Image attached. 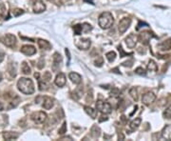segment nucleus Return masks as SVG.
<instances>
[{"mask_svg": "<svg viewBox=\"0 0 171 141\" xmlns=\"http://www.w3.org/2000/svg\"><path fill=\"white\" fill-rule=\"evenodd\" d=\"M19 137V134L17 133H14V131H4L3 133V138L5 140H14L16 138Z\"/></svg>", "mask_w": 171, "mask_h": 141, "instance_id": "dca6fc26", "label": "nucleus"}, {"mask_svg": "<svg viewBox=\"0 0 171 141\" xmlns=\"http://www.w3.org/2000/svg\"><path fill=\"white\" fill-rule=\"evenodd\" d=\"M100 135H101V129L97 125L92 126V128L90 130V135L93 138H97V137L100 136Z\"/></svg>", "mask_w": 171, "mask_h": 141, "instance_id": "412c9836", "label": "nucleus"}, {"mask_svg": "<svg viewBox=\"0 0 171 141\" xmlns=\"http://www.w3.org/2000/svg\"><path fill=\"white\" fill-rule=\"evenodd\" d=\"M6 15V7L3 3L0 4V18H4Z\"/></svg>", "mask_w": 171, "mask_h": 141, "instance_id": "c756f323", "label": "nucleus"}, {"mask_svg": "<svg viewBox=\"0 0 171 141\" xmlns=\"http://www.w3.org/2000/svg\"><path fill=\"white\" fill-rule=\"evenodd\" d=\"M73 30H74V33H75V34L79 35V34H81L82 32H83V26L80 25V24L75 25L74 27H73Z\"/></svg>", "mask_w": 171, "mask_h": 141, "instance_id": "cd10ccee", "label": "nucleus"}, {"mask_svg": "<svg viewBox=\"0 0 171 141\" xmlns=\"http://www.w3.org/2000/svg\"><path fill=\"white\" fill-rule=\"evenodd\" d=\"M68 77H70L71 82L76 84V85H79L82 82V77H81V75L78 73L71 72V73H70V74H68Z\"/></svg>", "mask_w": 171, "mask_h": 141, "instance_id": "4468645a", "label": "nucleus"}, {"mask_svg": "<svg viewBox=\"0 0 171 141\" xmlns=\"http://www.w3.org/2000/svg\"><path fill=\"white\" fill-rule=\"evenodd\" d=\"M75 46L80 50H89L91 46V41L89 38H78L75 40Z\"/></svg>", "mask_w": 171, "mask_h": 141, "instance_id": "20e7f679", "label": "nucleus"}, {"mask_svg": "<svg viewBox=\"0 0 171 141\" xmlns=\"http://www.w3.org/2000/svg\"><path fill=\"white\" fill-rule=\"evenodd\" d=\"M67 80H66V75L65 74L63 73H59L57 75H56V78H55V80H54V83L56 86L60 87V88H62L65 86Z\"/></svg>", "mask_w": 171, "mask_h": 141, "instance_id": "ddd939ff", "label": "nucleus"}, {"mask_svg": "<svg viewBox=\"0 0 171 141\" xmlns=\"http://www.w3.org/2000/svg\"><path fill=\"white\" fill-rule=\"evenodd\" d=\"M118 50H119V51H121V52H122V55H120V56H121V57H124L125 55H131V54H126V52L124 51V50L122 49L121 46H119V47H118Z\"/></svg>", "mask_w": 171, "mask_h": 141, "instance_id": "ea45409f", "label": "nucleus"}, {"mask_svg": "<svg viewBox=\"0 0 171 141\" xmlns=\"http://www.w3.org/2000/svg\"><path fill=\"white\" fill-rule=\"evenodd\" d=\"M135 73L139 75H144L145 74V70H144V68L142 67H138L136 70H135Z\"/></svg>", "mask_w": 171, "mask_h": 141, "instance_id": "f704fd0d", "label": "nucleus"}, {"mask_svg": "<svg viewBox=\"0 0 171 141\" xmlns=\"http://www.w3.org/2000/svg\"><path fill=\"white\" fill-rule=\"evenodd\" d=\"M4 56H5V54H4V51H0V63H1L2 61L4 60Z\"/></svg>", "mask_w": 171, "mask_h": 141, "instance_id": "a19ab883", "label": "nucleus"}, {"mask_svg": "<svg viewBox=\"0 0 171 141\" xmlns=\"http://www.w3.org/2000/svg\"><path fill=\"white\" fill-rule=\"evenodd\" d=\"M51 79V74L49 72H46L44 74V80L45 81H49Z\"/></svg>", "mask_w": 171, "mask_h": 141, "instance_id": "e433bc0d", "label": "nucleus"}, {"mask_svg": "<svg viewBox=\"0 0 171 141\" xmlns=\"http://www.w3.org/2000/svg\"><path fill=\"white\" fill-rule=\"evenodd\" d=\"M21 70H22V73L24 74H26V75H29L31 73V67L29 66V64L27 62H23L22 63V65H21Z\"/></svg>", "mask_w": 171, "mask_h": 141, "instance_id": "b1692460", "label": "nucleus"}, {"mask_svg": "<svg viewBox=\"0 0 171 141\" xmlns=\"http://www.w3.org/2000/svg\"><path fill=\"white\" fill-rule=\"evenodd\" d=\"M152 37H154V34L151 32H142L138 36L139 41H141L143 44H148Z\"/></svg>", "mask_w": 171, "mask_h": 141, "instance_id": "9d476101", "label": "nucleus"}, {"mask_svg": "<svg viewBox=\"0 0 171 141\" xmlns=\"http://www.w3.org/2000/svg\"><path fill=\"white\" fill-rule=\"evenodd\" d=\"M129 94H130V96L133 98V100H135V101H137L138 100V92H137V89L136 88H131V89L129 90Z\"/></svg>", "mask_w": 171, "mask_h": 141, "instance_id": "bb28decb", "label": "nucleus"}, {"mask_svg": "<svg viewBox=\"0 0 171 141\" xmlns=\"http://www.w3.org/2000/svg\"><path fill=\"white\" fill-rule=\"evenodd\" d=\"M2 42H3L4 45H6L7 47L13 48L15 45V43H16V37L12 33H7L6 35H4V36H3Z\"/></svg>", "mask_w": 171, "mask_h": 141, "instance_id": "0eeeda50", "label": "nucleus"}, {"mask_svg": "<svg viewBox=\"0 0 171 141\" xmlns=\"http://www.w3.org/2000/svg\"><path fill=\"white\" fill-rule=\"evenodd\" d=\"M53 105H54L53 99L50 98V97H49V96H46L42 106H43V108H44L45 110H50L51 108L53 107Z\"/></svg>", "mask_w": 171, "mask_h": 141, "instance_id": "a211bd4d", "label": "nucleus"}, {"mask_svg": "<svg viewBox=\"0 0 171 141\" xmlns=\"http://www.w3.org/2000/svg\"><path fill=\"white\" fill-rule=\"evenodd\" d=\"M37 44H38L39 48L42 50H49L51 48L50 43L47 40H44V39H38Z\"/></svg>", "mask_w": 171, "mask_h": 141, "instance_id": "6ab92c4d", "label": "nucleus"}, {"mask_svg": "<svg viewBox=\"0 0 171 141\" xmlns=\"http://www.w3.org/2000/svg\"><path fill=\"white\" fill-rule=\"evenodd\" d=\"M18 90L25 94H32L34 93V85L31 79L22 77L17 82Z\"/></svg>", "mask_w": 171, "mask_h": 141, "instance_id": "f257e3e1", "label": "nucleus"}, {"mask_svg": "<svg viewBox=\"0 0 171 141\" xmlns=\"http://www.w3.org/2000/svg\"><path fill=\"white\" fill-rule=\"evenodd\" d=\"M106 57L107 58L108 62H113V61L115 60V58H116V52L113 51H108L107 54L106 55Z\"/></svg>", "mask_w": 171, "mask_h": 141, "instance_id": "a878e982", "label": "nucleus"}, {"mask_svg": "<svg viewBox=\"0 0 171 141\" xmlns=\"http://www.w3.org/2000/svg\"><path fill=\"white\" fill-rule=\"evenodd\" d=\"M156 99V94L152 93V92H148L147 93H144L142 97V102L147 105V106H149L150 104H152L154 101Z\"/></svg>", "mask_w": 171, "mask_h": 141, "instance_id": "6e6552de", "label": "nucleus"}, {"mask_svg": "<svg viewBox=\"0 0 171 141\" xmlns=\"http://www.w3.org/2000/svg\"><path fill=\"white\" fill-rule=\"evenodd\" d=\"M3 110H4V106L1 102H0V111H3Z\"/></svg>", "mask_w": 171, "mask_h": 141, "instance_id": "79ce46f5", "label": "nucleus"}, {"mask_svg": "<svg viewBox=\"0 0 171 141\" xmlns=\"http://www.w3.org/2000/svg\"><path fill=\"white\" fill-rule=\"evenodd\" d=\"M164 116H165L166 118L171 119V105L169 106V107L166 108V110L165 112H164Z\"/></svg>", "mask_w": 171, "mask_h": 141, "instance_id": "2f4dec72", "label": "nucleus"}, {"mask_svg": "<svg viewBox=\"0 0 171 141\" xmlns=\"http://www.w3.org/2000/svg\"><path fill=\"white\" fill-rule=\"evenodd\" d=\"M158 70V66L156 62L154 60H149V62L147 64V70L151 73H156Z\"/></svg>", "mask_w": 171, "mask_h": 141, "instance_id": "5701e85b", "label": "nucleus"}, {"mask_svg": "<svg viewBox=\"0 0 171 141\" xmlns=\"http://www.w3.org/2000/svg\"><path fill=\"white\" fill-rule=\"evenodd\" d=\"M141 122H142V118H141V117L135 118L134 120H132V121L130 122V125H129L130 129H131L132 131L137 130V129L139 128V126L141 125Z\"/></svg>", "mask_w": 171, "mask_h": 141, "instance_id": "4be33fe9", "label": "nucleus"}, {"mask_svg": "<svg viewBox=\"0 0 171 141\" xmlns=\"http://www.w3.org/2000/svg\"><path fill=\"white\" fill-rule=\"evenodd\" d=\"M84 109H85V112H87L91 118H93V119L96 118V116H97V111L96 110H94L93 108L89 107V106H85Z\"/></svg>", "mask_w": 171, "mask_h": 141, "instance_id": "aec40b11", "label": "nucleus"}, {"mask_svg": "<svg viewBox=\"0 0 171 141\" xmlns=\"http://www.w3.org/2000/svg\"><path fill=\"white\" fill-rule=\"evenodd\" d=\"M34 77H35V78H39V74L35 73V74H34Z\"/></svg>", "mask_w": 171, "mask_h": 141, "instance_id": "c03bdc74", "label": "nucleus"}, {"mask_svg": "<svg viewBox=\"0 0 171 141\" xmlns=\"http://www.w3.org/2000/svg\"><path fill=\"white\" fill-rule=\"evenodd\" d=\"M58 133H59V135H65L67 133V122L63 123L61 128L58 130Z\"/></svg>", "mask_w": 171, "mask_h": 141, "instance_id": "7c9ffc66", "label": "nucleus"}, {"mask_svg": "<svg viewBox=\"0 0 171 141\" xmlns=\"http://www.w3.org/2000/svg\"><path fill=\"white\" fill-rule=\"evenodd\" d=\"M63 2H67V1H70V0H62Z\"/></svg>", "mask_w": 171, "mask_h": 141, "instance_id": "49530a36", "label": "nucleus"}, {"mask_svg": "<svg viewBox=\"0 0 171 141\" xmlns=\"http://www.w3.org/2000/svg\"><path fill=\"white\" fill-rule=\"evenodd\" d=\"M12 13H13V16L17 17V16H20L21 14H23L24 11L22 10V9H18V8H17V9H14V10H13Z\"/></svg>", "mask_w": 171, "mask_h": 141, "instance_id": "c85d7f7f", "label": "nucleus"}, {"mask_svg": "<svg viewBox=\"0 0 171 141\" xmlns=\"http://www.w3.org/2000/svg\"><path fill=\"white\" fill-rule=\"evenodd\" d=\"M2 80V74H1V73H0V81Z\"/></svg>", "mask_w": 171, "mask_h": 141, "instance_id": "a18cd8bd", "label": "nucleus"}, {"mask_svg": "<svg viewBox=\"0 0 171 141\" xmlns=\"http://www.w3.org/2000/svg\"><path fill=\"white\" fill-rule=\"evenodd\" d=\"M32 9H33V12L36 13H43L45 10H46V5L43 3L41 0H37L33 3V6H32Z\"/></svg>", "mask_w": 171, "mask_h": 141, "instance_id": "f8f14e48", "label": "nucleus"}, {"mask_svg": "<svg viewBox=\"0 0 171 141\" xmlns=\"http://www.w3.org/2000/svg\"><path fill=\"white\" fill-rule=\"evenodd\" d=\"M98 24L103 30H107L111 28L114 24V18L112 13L109 12L102 13L98 18Z\"/></svg>", "mask_w": 171, "mask_h": 141, "instance_id": "f03ea898", "label": "nucleus"}, {"mask_svg": "<svg viewBox=\"0 0 171 141\" xmlns=\"http://www.w3.org/2000/svg\"><path fill=\"white\" fill-rule=\"evenodd\" d=\"M95 65L98 66V67H101L103 65V63H104V60H103V57H98L96 60H95Z\"/></svg>", "mask_w": 171, "mask_h": 141, "instance_id": "c9c22d12", "label": "nucleus"}, {"mask_svg": "<svg viewBox=\"0 0 171 141\" xmlns=\"http://www.w3.org/2000/svg\"><path fill=\"white\" fill-rule=\"evenodd\" d=\"M19 101H20V98L18 97V96H15V98L11 103V108H15L16 106L19 104Z\"/></svg>", "mask_w": 171, "mask_h": 141, "instance_id": "473e14b6", "label": "nucleus"}, {"mask_svg": "<svg viewBox=\"0 0 171 141\" xmlns=\"http://www.w3.org/2000/svg\"><path fill=\"white\" fill-rule=\"evenodd\" d=\"M31 117L36 124H43L47 120V113L44 112H35L31 114Z\"/></svg>", "mask_w": 171, "mask_h": 141, "instance_id": "39448f33", "label": "nucleus"}, {"mask_svg": "<svg viewBox=\"0 0 171 141\" xmlns=\"http://www.w3.org/2000/svg\"><path fill=\"white\" fill-rule=\"evenodd\" d=\"M162 137L166 140H171V124L166 125L162 131Z\"/></svg>", "mask_w": 171, "mask_h": 141, "instance_id": "2eb2a0df", "label": "nucleus"}, {"mask_svg": "<svg viewBox=\"0 0 171 141\" xmlns=\"http://www.w3.org/2000/svg\"><path fill=\"white\" fill-rule=\"evenodd\" d=\"M45 66V61H44V59L43 58H41L40 60H39V62H38V65H37V67L39 68V69H42L43 67Z\"/></svg>", "mask_w": 171, "mask_h": 141, "instance_id": "58836bf2", "label": "nucleus"}, {"mask_svg": "<svg viewBox=\"0 0 171 141\" xmlns=\"http://www.w3.org/2000/svg\"><path fill=\"white\" fill-rule=\"evenodd\" d=\"M138 40H139V38H138V36H137L135 33H130L126 38V46L129 49H133L136 46V44H137V42H138Z\"/></svg>", "mask_w": 171, "mask_h": 141, "instance_id": "1a4fd4ad", "label": "nucleus"}, {"mask_svg": "<svg viewBox=\"0 0 171 141\" xmlns=\"http://www.w3.org/2000/svg\"><path fill=\"white\" fill-rule=\"evenodd\" d=\"M158 48L162 51H169L171 50V38H168L165 41H162L158 45Z\"/></svg>", "mask_w": 171, "mask_h": 141, "instance_id": "f3484780", "label": "nucleus"}, {"mask_svg": "<svg viewBox=\"0 0 171 141\" xmlns=\"http://www.w3.org/2000/svg\"><path fill=\"white\" fill-rule=\"evenodd\" d=\"M39 90L40 91H45L47 90V85L45 83H43L42 81H39Z\"/></svg>", "mask_w": 171, "mask_h": 141, "instance_id": "4c0bfd02", "label": "nucleus"}, {"mask_svg": "<svg viewBox=\"0 0 171 141\" xmlns=\"http://www.w3.org/2000/svg\"><path fill=\"white\" fill-rule=\"evenodd\" d=\"M20 51L26 55H33L36 54V49L31 45H24L21 47Z\"/></svg>", "mask_w": 171, "mask_h": 141, "instance_id": "9b49d317", "label": "nucleus"}, {"mask_svg": "<svg viewBox=\"0 0 171 141\" xmlns=\"http://www.w3.org/2000/svg\"><path fill=\"white\" fill-rule=\"evenodd\" d=\"M131 24V19L129 17H124L119 22L118 25V30L120 33H124L127 31V29L129 28V26Z\"/></svg>", "mask_w": 171, "mask_h": 141, "instance_id": "423d86ee", "label": "nucleus"}, {"mask_svg": "<svg viewBox=\"0 0 171 141\" xmlns=\"http://www.w3.org/2000/svg\"><path fill=\"white\" fill-rule=\"evenodd\" d=\"M82 26H83V32H88L89 31L92 30V27H91V25H90V24L84 23Z\"/></svg>", "mask_w": 171, "mask_h": 141, "instance_id": "72a5a7b5", "label": "nucleus"}, {"mask_svg": "<svg viewBox=\"0 0 171 141\" xmlns=\"http://www.w3.org/2000/svg\"><path fill=\"white\" fill-rule=\"evenodd\" d=\"M96 109L104 114H107V113H110L111 112V105L107 102V101H103V100H98L96 102Z\"/></svg>", "mask_w": 171, "mask_h": 141, "instance_id": "7ed1b4c3", "label": "nucleus"}, {"mask_svg": "<svg viewBox=\"0 0 171 141\" xmlns=\"http://www.w3.org/2000/svg\"><path fill=\"white\" fill-rule=\"evenodd\" d=\"M131 62H132V61H130L129 63H131ZM126 64H127V62H125V63H123V65H124V66H126ZM131 66H132L131 64H128V67H131Z\"/></svg>", "mask_w": 171, "mask_h": 141, "instance_id": "37998d69", "label": "nucleus"}, {"mask_svg": "<svg viewBox=\"0 0 171 141\" xmlns=\"http://www.w3.org/2000/svg\"><path fill=\"white\" fill-rule=\"evenodd\" d=\"M53 63H54V65H59L60 63L62 62V60H63L61 55L58 54V52H55V54L53 55Z\"/></svg>", "mask_w": 171, "mask_h": 141, "instance_id": "393cba45", "label": "nucleus"}]
</instances>
